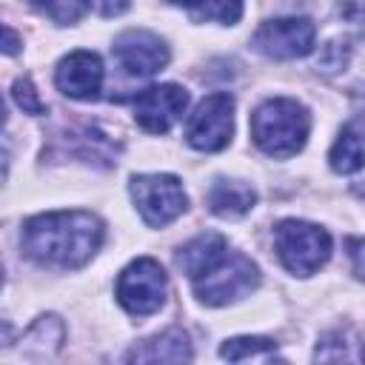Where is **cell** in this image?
<instances>
[{"instance_id": "6da1fadb", "label": "cell", "mask_w": 365, "mask_h": 365, "mask_svg": "<svg viewBox=\"0 0 365 365\" xmlns=\"http://www.w3.org/2000/svg\"><path fill=\"white\" fill-rule=\"evenodd\" d=\"M177 265L191 279L197 299L205 305H228L251 294L259 282L257 265L245 254L231 251L225 237L214 231L185 242L177 254Z\"/></svg>"}, {"instance_id": "7a4b0ae2", "label": "cell", "mask_w": 365, "mask_h": 365, "mask_svg": "<svg viewBox=\"0 0 365 365\" xmlns=\"http://www.w3.org/2000/svg\"><path fill=\"white\" fill-rule=\"evenodd\" d=\"M103 242V222L91 211H48L26 220L23 251L48 268H80Z\"/></svg>"}, {"instance_id": "3957f363", "label": "cell", "mask_w": 365, "mask_h": 365, "mask_svg": "<svg viewBox=\"0 0 365 365\" xmlns=\"http://www.w3.org/2000/svg\"><path fill=\"white\" fill-rule=\"evenodd\" d=\"M311 131V114L302 103L291 97H274L257 106L251 114V137L271 157L297 154Z\"/></svg>"}, {"instance_id": "277c9868", "label": "cell", "mask_w": 365, "mask_h": 365, "mask_svg": "<svg viewBox=\"0 0 365 365\" xmlns=\"http://www.w3.org/2000/svg\"><path fill=\"white\" fill-rule=\"evenodd\" d=\"M274 248L291 274L311 277L331 257V234L305 220H282L274 228Z\"/></svg>"}, {"instance_id": "5b68a950", "label": "cell", "mask_w": 365, "mask_h": 365, "mask_svg": "<svg viewBox=\"0 0 365 365\" xmlns=\"http://www.w3.org/2000/svg\"><path fill=\"white\" fill-rule=\"evenodd\" d=\"M117 302L131 317H148L163 308L168 294V277L163 265L151 257H137L117 277Z\"/></svg>"}, {"instance_id": "8992f818", "label": "cell", "mask_w": 365, "mask_h": 365, "mask_svg": "<svg viewBox=\"0 0 365 365\" xmlns=\"http://www.w3.org/2000/svg\"><path fill=\"white\" fill-rule=\"evenodd\" d=\"M128 188L140 217L151 228H163L174 222L188 205V197L174 174H140L131 180Z\"/></svg>"}, {"instance_id": "52a82bcc", "label": "cell", "mask_w": 365, "mask_h": 365, "mask_svg": "<svg viewBox=\"0 0 365 365\" xmlns=\"http://www.w3.org/2000/svg\"><path fill=\"white\" fill-rule=\"evenodd\" d=\"M234 131V97L225 91H214L188 117L185 143L197 151H222Z\"/></svg>"}, {"instance_id": "ba28073f", "label": "cell", "mask_w": 365, "mask_h": 365, "mask_svg": "<svg viewBox=\"0 0 365 365\" xmlns=\"http://www.w3.org/2000/svg\"><path fill=\"white\" fill-rule=\"evenodd\" d=\"M314 40H317V29L311 20L279 17V20L262 23L251 46L271 60H294V57H305L314 48Z\"/></svg>"}, {"instance_id": "9c48e42d", "label": "cell", "mask_w": 365, "mask_h": 365, "mask_svg": "<svg viewBox=\"0 0 365 365\" xmlns=\"http://www.w3.org/2000/svg\"><path fill=\"white\" fill-rule=\"evenodd\" d=\"M120 68L131 77H151L157 71L165 68L168 63V46L154 34V31H145V29H128L123 31L114 46H111Z\"/></svg>"}, {"instance_id": "30bf717a", "label": "cell", "mask_w": 365, "mask_h": 365, "mask_svg": "<svg viewBox=\"0 0 365 365\" xmlns=\"http://www.w3.org/2000/svg\"><path fill=\"white\" fill-rule=\"evenodd\" d=\"M188 106V91L174 83L151 86L134 97V120L151 131V134H165Z\"/></svg>"}, {"instance_id": "8fae6325", "label": "cell", "mask_w": 365, "mask_h": 365, "mask_svg": "<svg viewBox=\"0 0 365 365\" xmlns=\"http://www.w3.org/2000/svg\"><path fill=\"white\" fill-rule=\"evenodd\" d=\"M54 83L71 100H94L103 86V63L94 51L77 48L57 63Z\"/></svg>"}, {"instance_id": "7c38bea8", "label": "cell", "mask_w": 365, "mask_h": 365, "mask_svg": "<svg viewBox=\"0 0 365 365\" xmlns=\"http://www.w3.org/2000/svg\"><path fill=\"white\" fill-rule=\"evenodd\" d=\"M254 202H257L254 188L240 180H217L208 188V208L217 217H228V220L242 217L254 208Z\"/></svg>"}, {"instance_id": "4fadbf2b", "label": "cell", "mask_w": 365, "mask_h": 365, "mask_svg": "<svg viewBox=\"0 0 365 365\" xmlns=\"http://www.w3.org/2000/svg\"><path fill=\"white\" fill-rule=\"evenodd\" d=\"M328 160L336 174H354L365 165V123L362 120H354L339 131L336 143L331 145Z\"/></svg>"}, {"instance_id": "5bb4252c", "label": "cell", "mask_w": 365, "mask_h": 365, "mask_svg": "<svg viewBox=\"0 0 365 365\" xmlns=\"http://www.w3.org/2000/svg\"><path fill=\"white\" fill-rule=\"evenodd\" d=\"M125 359L128 362H182V359H191V345H188L185 331L171 328V331L143 342L140 348H134Z\"/></svg>"}, {"instance_id": "9a60e30c", "label": "cell", "mask_w": 365, "mask_h": 365, "mask_svg": "<svg viewBox=\"0 0 365 365\" xmlns=\"http://www.w3.org/2000/svg\"><path fill=\"white\" fill-rule=\"evenodd\" d=\"M220 354L231 362H245V359H277V345L265 336H234L228 339Z\"/></svg>"}, {"instance_id": "2e32d148", "label": "cell", "mask_w": 365, "mask_h": 365, "mask_svg": "<svg viewBox=\"0 0 365 365\" xmlns=\"http://www.w3.org/2000/svg\"><path fill=\"white\" fill-rule=\"evenodd\" d=\"M191 20L205 23V20H217V23H237L242 17V0H197L191 9Z\"/></svg>"}, {"instance_id": "e0dca14e", "label": "cell", "mask_w": 365, "mask_h": 365, "mask_svg": "<svg viewBox=\"0 0 365 365\" xmlns=\"http://www.w3.org/2000/svg\"><path fill=\"white\" fill-rule=\"evenodd\" d=\"M31 6L57 26H71L88 11V0H31Z\"/></svg>"}, {"instance_id": "ac0fdd59", "label": "cell", "mask_w": 365, "mask_h": 365, "mask_svg": "<svg viewBox=\"0 0 365 365\" xmlns=\"http://www.w3.org/2000/svg\"><path fill=\"white\" fill-rule=\"evenodd\" d=\"M11 94H14L17 106H20L26 114H46V103L37 97V91H34V86H31L29 77H20V80L14 83V88H11Z\"/></svg>"}, {"instance_id": "d6986e66", "label": "cell", "mask_w": 365, "mask_h": 365, "mask_svg": "<svg viewBox=\"0 0 365 365\" xmlns=\"http://www.w3.org/2000/svg\"><path fill=\"white\" fill-rule=\"evenodd\" d=\"M345 248H348L351 268H354L356 279H365V237H348Z\"/></svg>"}, {"instance_id": "ffe728a7", "label": "cell", "mask_w": 365, "mask_h": 365, "mask_svg": "<svg viewBox=\"0 0 365 365\" xmlns=\"http://www.w3.org/2000/svg\"><path fill=\"white\" fill-rule=\"evenodd\" d=\"M97 6H100L103 17H117L131 6V0H97Z\"/></svg>"}, {"instance_id": "44dd1931", "label": "cell", "mask_w": 365, "mask_h": 365, "mask_svg": "<svg viewBox=\"0 0 365 365\" xmlns=\"http://www.w3.org/2000/svg\"><path fill=\"white\" fill-rule=\"evenodd\" d=\"M345 14H348L351 20H356V23H365V0H354V3L345 9Z\"/></svg>"}, {"instance_id": "7402d4cb", "label": "cell", "mask_w": 365, "mask_h": 365, "mask_svg": "<svg viewBox=\"0 0 365 365\" xmlns=\"http://www.w3.org/2000/svg\"><path fill=\"white\" fill-rule=\"evenodd\" d=\"M17 51V34L6 26V54H14Z\"/></svg>"}, {"instance_id": "603a6c76", "label": "cell", "mask_w": 365, "mask_h": 365, "mask_svg": "<svg viewBox=\"0 0 365 365\" xmlns=\"http://www.w3.org/2000/svg\"><path fill=\"white\" fill-rule=\"evenodd\" d=\"M168 3H174V6H185V9H191L197 0H168Z\"/></svg>"}, {"instance_id": "cb8c5ba5", "label": "cell", "mask_w": 365, "mask_h": 365, "mask_svg": "<svg viewBox=\"0 0 365 365\" xmlns=\"http://www.w3.org/2000/svg\"><path fill=\"white\" fill-rule=\"evenodd\" d=\"M362 359H365V348H362Z\"/></svg>"}]
</instances>
